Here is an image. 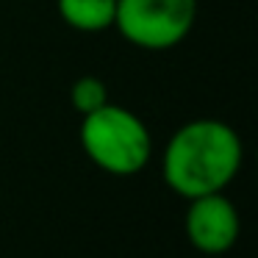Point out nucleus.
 I'll list each match as a JSON object with an SVG mask.
<instances>
[{
  "label": "nucleus",
  "mask_w": 258,
  "mask_h": 258,
  "mask_svg": "<svg viewBox=\"0 0 258 258\" xmlns=\"http://www.w3.org/2000/svg\"><path fill=\"white\" fill-rule=\"evenodd\" d=\"M241 156V139L228 122L191 119L167 142L161 158L164 183L186 200L222 191L239 172Z\"/></svg>",
  "instance_id": "1"
},
{
  "label": "nucleus",
  "mask_w": 258,
  "mask_h": 258,
  "mask_svg": "<svg viewBox=\"0 0 258 258\" xmlns=\"http://www.w3.org/2000/svg\"><path fill=\"white\" fill-rule=\"evenodd\" d=\"M183 228L191 247L208 255H219L228 252L239 239V211L222 191L191 197Z\"/></svg>",
  "instance_id": "4"
},
{
  "label": "nucleus",
  "mask_w": 258,
  "mask_h": 258,
  "mask_svg": "<svg viewBox=\"0 0 258 258\" xmlns=\"http://www.w3.org/2000/svg\"><path fill=\"white\" fill-rule=\"evenodd\" d=\"M81 147L103 172L128 178L147 167L153 139L147 125L134 111L114 103H103L100 108L84 114Z\"/></svg>",
  "instance_id": "2"
},
{
  "label": "nucleus",
  "mask_w": 258,
  "mask_h": 258,
  "mask_svg": "<svg viewBox=\"0 0 258 258\" xmlns=\"http://www.w3.org/2000/svg\"><path fill=\"white\" fill-rule=\"evenodd\" d=\"M70 103H73V108L78 114H89V111H95V108H100L103 103H108V89L100 78L84 75V78H78L73 84V89H70Z\"/></svg>",
  "instance_id": "6"
},
{
  "label": "nucleus",
  "mask_w": 258,
  "mask_h": 258,
  "mask_svg": "<svg viewBox=\"0 0 258 258\" xmlns=\"http://www.w3.org/2000/svg\"><path fill=\"white\" fill-rule=\"evenodd\" d=\"M197 0H117L114 28L142 50H169L191 34Z\"/></svg>",
  "instance_id": "3"
},
{
  "label": "nucleus",
  "mask_w": 258,
  "mask_h": 258,
  "mask_svg": "<svg viewBox=\"0 0 258 258\" xmlns=\"http://www.w3.org/2000/svg\"><path fill=\"white\" fill-rule=\"evenodd\" d=\"M58 14L70 28L100 34L106 28H114L117 0H58Z\"/></svg>",
  "instance_id": "5"
}]
</instances>
